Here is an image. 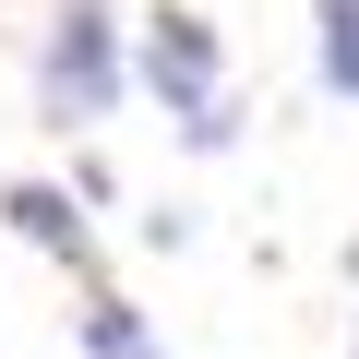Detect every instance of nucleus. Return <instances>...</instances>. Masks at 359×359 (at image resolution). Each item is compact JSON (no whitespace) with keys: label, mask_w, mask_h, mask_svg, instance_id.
Masks as SVG:
<instances>
[{"label":"nucleus","mask_w":359,"mask_h":359,"mask_svg":"<svg viewBox=\"0 0 359 359\" xmlns=\"http://www.w3.org/2000/svg\"><path fill=\"white\" fill-rule=\"evenodd\" d=\"M132 84H144L168 120H192V108L228 84V36H216V13H192V0H156L144 36H132Z\"/></svg>","instance_id":"obj_2"},{"label":"nucleus","mask_w":359,"mask_h":359,"mask_svg":"<svg viewBox=\"0 0 359 359\" xmlns=\"http://www.w3.org/2000/svg\"><path fill=\"white\" fill-rule=\"evenodd\" d=\"M347 359H359V335H347Z\"/></svg>","instance_id":"obj_6"},{"label":"nucleus","mask_w":359,"mask_h":359,"mask_svg":"<svg viewBox=\"0 0 359 359\" xmlns=\"http://www.w3.org/2000/svg\"><path fill=\"white\" fill-rule=\"evenodd\" d=\"M84 359H168V347H156V323H144L120 287H96V299H84Z\"/></svg>","instance_id":"obj_5"},{"label":"nucleus","mask_w":359,"mask_h":359,"mask_svg":"<svg viewBox=\"0 0 359 359\" xmlns=\"http://www.w3.org/2000/svg\"><path fill=\"white\" fill-rule=\"evenodd\" d=\"M311 72L335 108H359V0H311Z\"/></svg>","instance_id":"obj_4"},{"label":"nucleus","mask_w":359,"mask_h":359,"mask_svg":"<svg viewBox=\"0 0 359 359\" xmlns=\"http://www.w3.org/2000/svg\"><path fill=\"white\" fill-rule=\"evenodd\" d=\"M0 216H13V240H25V252H48V264L96 276V228H84V204L60 192V180H13V192H0Z\"/></svg>","instance_id":"obj_3"},{"label":"nucleus","mask_w":359,"mask_h":359,"mask_svg":"<svg viewBox=\"0 0 359 359\" xmlns=\"http://www.w3.org/2000/svg\"><path fill=\"white\" fill-rule=\"evenodd\" d=\"M120 96H132L120 13H108V0H60L48 36H36V120H48V132H96Z\"/></svg>","instance_id":"obj_1"}]
</instances>
